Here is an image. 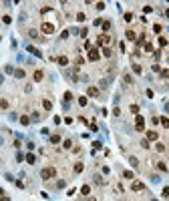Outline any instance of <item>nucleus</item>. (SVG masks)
I'll list each match as a JSON object with an SVG mask.
<instances>
[{"mask_svg": "<svg viewBox=\"0 0 169 201\" xmlns=\"http://www.w3.org/2000/svg\"><path fill=\"white\" fill-rule=\"evenodd\" d=\"M113 115L119 117V115H121V109H119V107H115V109H113Z\"/></svg>", "mask_w": 169, "mask_h": 201, "instance_id": "37998d69", "label": "nucleus"}, {"mask_svg": "<svg viewBox=\"0 0 169 201\" xmlns=\"http://www.w3.org/2000/svg\"><path fill=\"white\" fill-rule=\"evenodd\" d=\"M153 58L159 60V58H161V50H153Z\"/></svg>", "mask_w": 169, "mask_h": 201, "instance_id": "2f4dec72", "label": "nucleus"}, {"mask_svg": "<svg viewBox=\"0 0 169 201\" xmlns=\"http://www.w3.org/2000/svg\"><path fill=\"white\" fill-rule=\"evenodd\" d=\"M64 187H66L64 181H58V183H56V189H64Z\"/></svg>", "mask_w": 169, "mask_h": 201, "instance_id": "58836bf2", "label": "nucleus"}, {"mask_svg": "<svg viewBox=\"0 0 169 201\" xmlns=\"http://www.w3.org/2000/svg\"><path fill=\"white\" fill-rule=\"evenodd\" d=\"M157 151H159V153H163V151H165V147H163L161 143H157Z\"/></svg>", "mask_w": 169, "mask_h": 201, "instance_id": "de8ad7c7", "label": "nucleus"}, {"mask_svg": "<svg viewBox=\"0 0 169 201\" xmlns=\"http://www.w3.org/2000/svg\"><path fill=\"white\" fill-rule=\"evenodd\" d=\"M153 30H155V32L159 34V32H161V24H155V26H153Z\"/></svg>", "mask_w": 169, "mask_h": 201, "instance_id": "09e8293b", "label": "nucleus"}, {"mask_svg": "<svg viewBox=\"0 0 169 201\" xmlns=\"http://www.w3.org/2000/svg\"><path fill=\"white\" fill-rule=\"evenodd\" d=\"M83 169H84L83 163H77V165H75V173H83Z\"/></svg>", "mask_w": 169, "mask_h": 201, "instance_id": "a878e982", "label": "nucleus"}, {"mask_svg": "<svg viewBox=\"0 0 169 201\" xmlns=\"http://www.w3.org/2000/svg\"><path fill=\"white\" fill-rule=\"evenodd\" d=\"M123 177H125V179H133V173L131 171H123Z\"/></svg>", "mask_w": 169, "mask_h": 201, "instance_id": "473e14b6", "label": "nucleus"}, {"mask_svg": "<svg viewBox=\"0 0 169 201\" xmlns=\"http://www.w3.org/2000/svg\"><path fill=\"white\" fill-rule=\"evenodd\" d=\"M64 149H73V141H71V139H64Z\"/></svg>", "mask_w": 169, "mask_h": 201, "instance_id": "c756f323", "label": "nucleus"}, {"mask_svg": "<svg viewBox=\"0 0 169 201\" xmlns=\"http://www.w3.org/2000/svg\"><path fill=\"white\" fill-rule=\"evenodd\" d=\"M58 64L66 66V64H69V58H66V57H58Z\"/></svg>", "mask_w": 169, "mask_h": 201, "instance_id": "b1692460", "label": "nucleus"}, {"mask_svg": "<svg viewBox=\"0 0 169 201\" xmlns=\"http://www.w3.org/2000/svg\"><path fill=\"white\" fill-rule=\"evenodd\" d=\"M42 109H44V111H50V109H53V103H50V99H44V101H42Z\"/></svg>", "mask_w": 169, "mask_h": 201, "instance_id": "9d476101", "label": "nucleus"}, {"mask_svg": "<svg viewBox=\"0 0 169 201\" xmlns=\"http://www.w3.org/2000/svg\"><path fill=\"white\" fill-rule=\"evenodd\" d=\"M2 193H4V191H2V187H0V195H2Z\"/></svg>", "mask_w": 169, "mask_h": 201, "instance_id": "5fc2aeb1", "label": "nucleus"}, {"mask_svg": "<svg viewBox=\"0 0 169 201\" xmlns=\"http://www.w3.org/2000/svg\"><path fill=\"white\" fill-rule=\"evenodd\" d=\"M79 105H81V107H87V97H81V99H79Z\"/></svg>", "mask_w": 169, "mask_h": 201, "instance_id": "72a5a7b5", "label": "nucleus"}, {"mask_svg": "<svg viewBox=\"0 0 169 201\" xmlns=\"http://www.w3.org/2000/svg\"><path fill=\"white\" fill-rule=\"evenodd\" d=\"M145 50L151 52V50H153V44H151V42H145Z\"/></svg>", "mask_w": 169, "mask_h": 201, "instance_id": "4c0bfd02", "label": "nucleus"}, {"mask_svg": "<svg viewBox=\"0 0 169 201\" xmlns=\"http://www.w3.org/2000/svg\"><path fill=\"white\" fill-rule=\"evenodd\" d=\"M97 10H105V2H97Z\"/></svg>", "mask_w": 169, "mask_h": 201, "instance_id": "ea45409f", "label": "nucleus"}, {"mask_svg": "<svg viewBox=\"0 0 169 201\" xmlns=\"http://www.w3.org/2000/svg\"><path fill=\"white\" fill-rule=\"evenodd\" d=\"M93 181H95L97 185H103V177H101V175H93Z\"/></svg>", "mask_w": 169, "mask_h": 201, "instance_id": "412c9836", "label": "nucleus"}, {"mask_svg": "<svg viewBox=\"0 0 169 201\" xmlns=\"http://www.w3.org/2000/svg\"><path fill=\"white\" fill-rule=\"evenodd\" d=\"M161 77H163V79H169V68H163V70H161Z\"/></svg>", "mask_w": 169, "mask_h": 201, "instance_id": "f704fd0d", "label": "nucleus"}, {"mask_svg": "<svg viewBox=\"0 0 169 201\" xmlns=\"http://www.w3.org/2000/svg\"><path fill=\"white\" fill-rule=\"evenodd\" d=\"M157 169H159L161 173H165L167 171V165H165V163H157Z\"/></svg>", "mask_w": 169, "mask_h": 201, "instance_id": "cd10ccee", "label": "nucleus"}, {"mask_svg": "<svg viewBox=\"0 0 169 201\" xmlns=\"http://www.w3.org/2000/svg\"><path fill=\"white\" fill-rule=\"evenodd\" d=\"M42 79H44V75H42V70H34V81H36V83H40Z\"/></svg>", "mask_w": 169, "mask_h": 201, "instance_id": "ddd939ff", "label": "nucleus"}, {"mask_svg": "<svg viewBox=\"0 0 169 201\" xmlns=\"http://www.w3.org/2000/svg\"><path fill=\"white\" fill-rule=\"evenodd\" d=\"M26 161H28V163H30V165H32V163L36 161V157H34L32 153H28V155H26Z\"/></svg>", "mask_w": 169, "mask_h": 201, "instance_id": "c85d7f7f", "label": "nucleus"}, {"mask_svg": "<svg viewBox=\"0 0 169 201\" xmlns=\"http://www.w3.org/2000/svg\"><path fill=\"white\" fill-rule=\"evenodd\" d=\"M159 123H161L165 129H169V117H161V119H159Z\"/></svg>", "mask_w": 169, "mask_h": 201, "instance_id": "dca6fc26", "label": "nucleus"}, {"mask_svg": "<svg viewBox=\"0 0 169 201\" xmlns=\"http://www.w3.org/2000/svg\"><path fill=\"white\" fill-rule=\"evenodd\" d=\"M105 86H109V81H107V79H103V81H101V88H105Z\"/></svg>", "mask_w": 169, "mask_h": 201, "instance_id": "a18cd8bd", "label": "nucleus"}, {"mask_svg": "<svg viewBox=\"0 0 169 201\" xmlns=\"http://www.w3.org/2000/svg\"><path fill=\"white\" fill-rule=\"evenodd\" d=\"M109 42H111V36H109V34H101V36L97 38V44H99V46H103V44H109Z\"/></svg>", "mask_w": 169, "mask_h": 201, "instance_id": "20e7f679", "label": "nucleus"}, {"mask_svg": "<svg viewBox=\"0 0 169 201\" xmlns=\"http://www.w3.org/2000/svg\"><path fill=\"white\" fill-rule=\"evenodd\" d=\"M55 175H56L55 167H44V169L40 171V177H42V179H50V177H55Z\"/></svg>", "mask_w": 169, "mask_h": 201, "instance_id": "f257e3e1", "label": "nucleus"}, {"mask_svg": "<svg viewBox=\"0 0 169 201\" xmlns=\"http://www.w3.org/2000/svg\"><path fill=\"white\" fill-rule=\"evenodd\" d=\"M64 101L71 103V101H73V93H64Z\"/></svg>", "mask_w": 169, "mask_h": 201, "instance_id": "7c9ffc66", "label": "nucleus"}, {"mask_svg": "<svg viewBox=\"0 0 169 201\" xmlns=\"http://www.w3.org/2000/svg\"><path fill=\"white\" fill-rule=\"evenodd\" d=\"M143 189H145V185H143L141 181H135V183H133V191H143Z\"/></svg>", "mask_w": 169, "mask_h": 201, "instance_id": "f8f14e48", "label": "nucleus"}, {"mask_svg": "<svg viewBox=\"0 0 169 201\" xmlns=\"http://www.w3.org/2000/svg\"><path fill=\"white\" fill-rule=\"evenodd\" d=\"M131 68H133V72H135V75H141V72H143L141 64H137V62H133V66H131Z\"/></svg>", "mask_w": 169, "mask_h": 201, "instance_id": "4468645a", "label": "nucleus"}, {"mask_svg": "<svg viewBox=\"0 0 169 201\" xmlns=\"http://www.w3.org/2000/svg\"><path fill=\"white\" fill-rule=\"evenodd\" d=\"M2 20H4V24H10V22H12V18H10V16H2Z\"/></svg>", "mask_w": 169, "mask_h": 201, "instance_id": "a19ab883", "label": "nucleus"}, {"mask_svg": "<svg viewBox=\"0 0 169 201\" xmlns=\"http://www.w3.org/2000/svg\"><path fill=\"white\" fill-rule=\"evenodd\" d=\"M40 28H42V32H44V34H53V32H55L53 22H42V26H40Z\"/></svg>", "mask_w": 169, "mask_h": 201, "instance_id": "7ed1b4c3", "label": "nucleus"}, {"mask_svg": "<svg viewBox=\"0 0 169 201\" xmlns=\"http://www.w3.org/2000/svg\"><path fill=\"white\" fill-rule=\"evenodd\" d=\"M125 36H127V40H135V42H137V34H135L133 30H127V32H125Z\"/></svg>", "mask_w": 169, "mask_h": 201, "instance_id": "6e6552de", "label": "nucleus"}, {"mask_svg": "<svg viewBox=\"0 0 169 201\" xmlns=\"http://www.w3.org/2000/svg\"><path fill=\"white\" fill-rule=\"evenodd\" d=\"M0 109H2V111L8 109V101H6V99H0Z\"/></svg>", "mask_w": 169, "mask_h": 201, "instance_id": "4be33fe9", "label": "nucleus"}, {"mask_svg": "<svg viewBox=\"0 0 169 201\" xmlns=\"http://www.w3.org/2000/svg\"><path fill=\"white\" fill-rule=\"evenodd\" d=\"M163 197H169V187H163Z\"/></svg>", "mask_w": 169, "mask_h": 201, "instance_id": "8fccbe9b", "label": "nucleus"}, {"mask_svg": "<svg viewBox=\"0 0 169 201\" xmlns=\"http://www.w3.org/2000/svg\"><path fill=\"white\" fill-rule=\"evenodd\" d=\"M103 54H105V57H107V58H111V57H113L111 48H109V46H105V48H103Z\"/></svg>", "mask_w": 169, "mask_h": 201, "instance_id": "5701e85b", "label": "nucleus"}, {"mask_svg": "<svg viewBox=\"0 0 169 201\" xmlns=\"http://www.w3.org/2000/svg\"><path fill=\"white\" fill-rule=\"evenodd\" d=\"M87 201H97V199H95V197H89V199H87Z\"/></svg>", "mask_w": 169, "mask_h": 201, "instance_id": "864d4df0", "label": "nucleus"}, {"mask_svg": "<svg viewBox=\"0 0 169 201\" xmlns=\"http://www.w3.org/2000/svg\"><path fill=\"white\" fill-rule=\"evenodd\" d=\"M77 20H79V22H83V20H84V14H83V12H79V14H77Z\"/></svg>", "mask_w": 169, "mask_h": 201, "instance_id": "c03bdc74", "label": "nucleus"}, {"mask_svg": "<svg viewBox=\"0 0 169 201\" xmlns=\"http://www.w3.org/2000/svg\"><path fill=\"white\" fill-rule=\"evenodd\" d=\"M26 50H28V52H32V54H34V57H40V58H42V52H40V50H38V48H34V46H32V44H28V46H26Z\"/></svg>", "mask_w": 169, "mask_h": 201, "instance_id": "423d86ee", "label": "nucleus"}, {"mask_svg": "<svg viewBox=\"0 0 169 201\" xmlns=\"http://www.w3.org/2000/svg\"><path fill=\"white\" fill-rule=\"evenodd\" d=\"M125 20L131 22V20H133V14H131V12H125Z\"/></svg>", "mask_w": 169, "mask_h": 201, "instance_id": "c9c22d12", "label": "nucleus"}, {"mask_svg": "<svg viewBox=\"0 0 169 201\" xmlns=\"http://www.w3.org/2000/svg\"><path fill=\"white\" fill-rule=\"evenodd\" d=\"M111 20H103V30H105V32H107V30H111Z\"/></svg>", "mask_w": 169, "mask_h": 201, "instance_id": "a211bd4d", "label": "nucleus"}, {"mask_svg": "<svg viewBox=\"0 0 169 201\" xmlns=\"http://www.w3.org/2000/svg\"><path fill=\"white\" fill-rule=\"evenodd\" d=\"M129 163H131L133 167H139V159H137V157H129Z\"/></svg>", "mask_w": 169, "mask_h": 201, "instance_id": "aec40b11", "label": "nucleus"}, {"mask_svg": "<svg viewBox=\"0 0 169 201\" xmlns=\"http://www.w3.org/2000/svg\"><path fill=\"white\" fill-rule=\"evenodd\" d=\"M50 143H53V145L60 143V135H50Z\"/></svg>", "mask_w": 169, "mask_h": 201, "instance_id": "6ab92c4d", "label": "nucleus"}, {"mask_svg": "<svg viewBox=\"0 0 169 201\" xmlns=\"http://www.w3.org/2000/svg\"><path fill=\"white\" fill-rule=\"evenodd\" d=\"M14 77H16V79H24V77H26L24 68H16V70H14Z\"/></svg>", "mask_w": 169, "mask_h": 201, "instance_id": "1a4fd4ad", "label": "nucleus"}, {"mask_svg": "<svg viewBox=\"0 0 169 201\" xmlns=\"http://www.w3.org/2000/svg\"><path fill=\"white\" fill-rule=\"evenodd\" d=\"M135 129H137V131H145V119H143V117L141 115H137L135 117Z\"/></svg>", "mask_w": 169, "mask_h": 201, "instance_id": "f03ea898", "label": "nucleus"}, {"mask_svg": "<svg viewBox=\"0 0 169 201\" xmlns=\"http://www.w3.org/2000/svg\"><path fill=\"white\" fill-rule=\"evenodd\" d=\"M87 95H89V97H99V88H97V86H89V88H87Z\"/></svg>", "mask_w": 169, "mask_h": 201, "instance_id": "0eeeda50", "label": "nucleus"}, {"mask_svg": "<svg viewBox=\"0 0 169 201\" xmlns=\"http://www.w3.org/2000/svg\"><path fill=\"white\" fill-rule=\"evenodd\" d=\"M99 50H97V48H91V50H89V60H91V62H97V60H99Z\"/></svg>", "mask_w": 169, "mask_h": 201, "instance_id": "39448f33", "label": "nucleus"}, {"mask_svg": "<svg viewBox=\"0 0 169 201\" xmlns=\"http://www.w3.org/2000/svg\"><path fill=\"white\" fill-rule=\"evenodd\" d=\"M131 111L137 115V113H139V105H131Z\"/></svg>", "mask_w": 169, "mask_h": 201, "instance_id": "79ce46f5", "label": "nucleus"}, {"mask_svg": "<svg viewBox=\"0 0 169 201\" xmlns=\"http://www.w3.org/2000/svg\"><path fill=\"white\" fill-rule=\"evenodd\" d=\"M165 16H167V18H169V8H167V10H165Z\"/></svg>", "mask_w": 169, "mask_h": 201, "instance_id": "603ef678", "label": "nucleus"}, {"mask_svg": "<svg viewBox=\"0 0 169 201\" xmlns=\"http://www.w3.org/2000/svg\"><path fill=\"white\" fill-rule=\"evenodd\" d=\"M20 123H22V125L26 127V125H30L32 121H30V117H28V115H22V117H20Z\"/></svg>", "mask_w": 169, "mask_h": 201, "instance_id": "2eb2a0df", "label": "nucleus"}, {"mask_svg": "<svg viewBox=\"0 0 169 201\" xmlns=\"http://www.w3.org/2000/svg\"><path fill=\"white\" fill-rule=\"evenodd\" d=\"M147 139H149V141H157V139H159V135H157L155 131H147Z\"/></svg>", "mask_w": 169, "mask_h": 201, "instance_id": "9b49d317", "label": "nucleus"}, {"mask_svg": "<svg viewBox=\"0 0 169 201\" xmlns=\"http://www.w3.org/2000/svg\"><path fill=\"white\" fill-rule=\"evenodd\" d=\"M159 44L165 46V44H167V38H165V36H159Z\"/></svg>", "mask_w": 169, "mask_h": 201, "instance_id": "e433bc0d", "label": "nucleus"}, {"mask_svg": "<svg viewBox=\"0 0 169 201\" xmlns=\"http://www.w3.org/2000/svg\"><path fill=\"white\" fill-rule=\"evenodd\" d=\"M6 72H8V75H14V68H12L10 64H8V66H6Z\"/></svg>", "mask_w": 169, "mask_h": 201, "instance_id": "49530a36", "label": "nucleus"}, {"mask_svg": "<svg viewBox=\"0 0 169 201\" xmlns=\"http://www.w3.org/2000/svg\"><path fill=\"white\" fill-rule=\"evenodd\" d=\"M28 36H30V38H34V40H38V38H40V34H38L36 30H28Z\"/></svg>", "mask_w": 169, "mask_h": 201, "instance_id": "f3484780", "label": "nucleus"}, {"mask_svg": "<svg viewBox=\"0 0 169 201\" xmlns=\"http://www.w3.org/2000/svg\"><path fill=\"white\" fill-rule=\"evenodd\" d=\"M81 193H83V195H89V193H91V187H89V185H83V187H81Z\"/></svg>", "mask_w": 169, "mask_h": 201, "instance_id": "393cba45", "label": "nucleus"}, {"mask_svg": "<svg viewBox=\"0 0 169 201\" xmlns=\"http://www.w3.org/2000/svg\"><path fill=\"white\" fill-rule=\"evenodd\" d=\"M123 81H125L127 85H131V83H133V79H131V75H127V72L123 75Z\"/></svg>", "mask_w": 169, "mask_h": 201, "instance_id": "bb28decb", "label": "nucleus"}, {"mask_svg": "<svg viewBox=\"0 0 169 201\" xmlns=\"http://www.w3.org/2000/svg\"><path fill=\"white\" fill-rule=\"evenodd\" d=\"M0 201H10V197H6V195H2V197H0Z\"/></svg>", "mask_w": 169, "mask_h": 201, "instance_id": "3c124183", "label": "nucleus"}]
</instances>
